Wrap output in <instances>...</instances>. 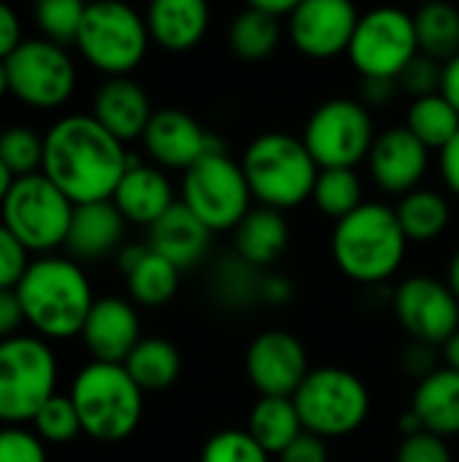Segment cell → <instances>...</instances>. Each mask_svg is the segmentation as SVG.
<instances>
[{
	"label": "cell",
	"instance_id": "6da1fadb",
	"mask_svg": "<svg viewBox=\"0 0 459 462\" xmlns=\"http://www.w3.org/2000/svg\"><path fill=\"white\" fill-rule=\"evenodd\" d=\"M130 168L124 143L116 141L92 114H70L43 135V168L73 206L111 200Z\"/></svg>",
	"mask_w": 459,
	"mask_h": 462
},
{
	"label": "cell",
	"instance_id": "7a4b0ae2",
	"mask_svg": "<svg viewBox=\"0 0 459 462\" xmlns=\"http://www.w3.org/2000/svg\"><path fill=\"white\" fill-rule=\"evenodd\" d=\"M14 292L24 311V322L49 338L81 336L95 303L81 265L62 257H41L30 263Z\"/></svg>",
	"mask_w": 459,
	"mask_h": 462
},
{
	"label": "cell",
	"instance_id": "3957f363",
	"mask_svg": "<svg viewBox=\"0 0 459 462\" xmlns=\"http://www.w3.org/2000/svg\"><path fill=\"white\" fill-rule=\"evenodd\" d=\"M330 249L344 276L373 287L400 271L409 238L392 206L363 203L354 214L335 222Z\"/></svg>",
	"mask_w": 459,
	"mask_h": 462
},
{
	"label": "cell",
	"instance_id": "277c9868",
	"mask_svg": "<svg viewBox=\"0 0 459 462\" xmlns=\"http://www.w3.org/2000/svg\"><path fill=\"white\" fill-rule=\"evenodd\" d=\"M241 168L252 198L281 214L306 203L319 176V165L308 154L303 138L279 130L257 135L246 146Z\"/></svg>",
	"mask_w": 459,
	"mask_h": 462
},
{
	"label": "cell",
	"instance_id": "5b68a950",
	"mask_svg": "<svg viewBox=\"0 0 459 462\" xmlns=\"http://www.w3.org/2000/svg\"><path fill=\"white\" fill-rule=\"evenodd\" d=\"M68 395L78 411L81 430L95 441H124L141 425L143 390L133 382L124 365L92 360L76 374Z\"/></svg>",
	"mask_w": 459,
	"mask_h": 462
},
{
	"label": "cell",
	"instance_id": "8992f818",
	"mask_svg": "<svg viewBox=\"0 0 459 462\" xmlns=\"http://www.w3.org/2000/svg\"><path fill=\"white\" fill-rule=\"evenodd\" d=\"M292 401L303 430L322 441L357 433L371 414V393L365 382L338 365L311 368Z\"/></svg>",
	"mask_w": 459,
	"mask_h": 462
},
{
	"label": "cell",
	"instance_id": "52a82bcc",
	"mask_svg": "<svg viewBox=\"0 0 459 462\" xmlns=\"http://www.w3.org/2000/svg\"><path fill=\"white\" fill-rule=\"evenodd\" d=\"M146 16L119 0L87 3L76 46L84 60L108 79L130 76L149 49Z\"/></svg>",
	"mask_w": 459,
	"mask_h": 462
},
{
	"label": "cell",
	"instance_id": "ba28073f",
	"mask_svg": "<svg viewBox=\"0 0 459 462\" xmlns=\"http://www.w3.org/2000/svg\"><path fill=\"white\" fill-rule=\"evenodd\" d=\"M70 198L43 173L14 179L0 203V222L22 241L27 252H51L65 246L70 217Z\"/></svg>",
	"mask_w": 459,
	"mask_h": 462
},
{
	"label": "cell",
	"instance_id": "9c48e42d",
	"mask_svg": "<svg viewBox=\"0 0 459 462\" xmlns=\"http://www.w3.org/2000/svg\"><path fill=\"white\" fill-rule=\"evenodd\" d=\"M54 387L57 357L41 338L11 336L0 341V422H32Z\"/></svg>",
	"mask_w": 459,
	"mask_h": 462
},
{
	"label": "cell",
	"instance_id": "30bf717a",
	"mask_svg": "<svg viewBox=\"0 0 459 462\" xmlns=\"http://www.w3.org/2000/svg\"><path fill=\"white\" fill-rule=\"evenodd\" d=\"M181 203L211 230H235L252 211V189L241 162L227 152H211L195 162L181 181Z\"/></svg>",
	"mask_w": 459,
	"mask_h": 462
},
{
	"label": "cell",
	"instance_id": "8fae6325",
	"mask_svg": "<svg viewBox=\"0 0 459 462\" xmlns=\"http://www.w3.org/2000/svg\"><path fill=\"white\" fill-rule=\"evenodd\" d=\"M303 143L319 171L327 168H352L368 160L376 127L371 108L352 97H333L314 108L303 127Z\"/></svg>",
	"mask_w": 459,
	"mask_h": 462
},
{
	"label": "cell",
	"instance_id": "7c38bea8",
	"mask_svg": "<svg viewBox=\"0 0 459 462\" xmlns=\"http://www.w3.org/2000/svg\"><path fill=\"white\" fill-rule=\"evenodd\" d=\"M417 54L414 14L392 5L360 14L349 43V60L363 79H398Z\"/></svg>",
	"mask_w": 459,
	"mask_h": 462
},
{
	"label": "cell",
	"instance_id": "4fadbf2b",
	"mask_svg": "<svg viewBox=\"0 0 459 462\" xmlns=\"http://www.w3.org/2000/svg\"><path fill=\"white\" fill-rule=\"evenodd\" d=\"M5 70L8 92L35 108L62 106L76 87V65L70 54L46 38H24L5 60Z\"/></svg>",
	"mask_w": 459,
	"mask_h": 462
},
{
	"label": "cell",
	"instance_id": "5bb4252c",
	"mask_svg": "<svg viewBox=\"0 0 459 462\" xmlns=\"http://www.w3.org/2000/svg\"><path fill=\"white\" fill-rule=\"evenodd\" d=\"M392 311L417 344L444 346L459 330L457 295L436 276L419 273L400 282L392 295Z\"/></svg>",
	"mask_w": 459,
	"mask_h": 462
},
{
	"label": "cell",
	"instance_id": "9a60e30c",
	"mask_svg": "<svg viewBox=\"0 0 459 462\" xmlns=\"http://www.w3.org/2000/svg\"><path fill=\"white\" fill-rule=\"evenodd\" d=\"M308 374L306 346L287 330H265L246 349V376L260 398H292Z\"/></svg>",
	"mask_w": 459,
	"mask_h": 462
},
{
	"label": "cell",
	"instance_id": "2e32d148",
	"mask_svg": "<svg viewBox=\"0 0 459 462\" xmlns=\"http://www.w3.org/2000/svg\"><path fill=\"white\" fill-rule=\"evenodd\" d=\"M360 14L349 0H303L287 19L292 46L311 60L349 51Z\"/></svg>",
	"mask_w": 459,
	"mask_h": 462
},
{
	"label": "cell",
	"instance_id": "e0dca14e",
	"mask_svg": "<svg viewBox=\"0 0 459 462\" xmlns=\"http://www.w3.org/2000/svg\"><path fill=\"white\" fill-rule=\"evenodd\" d=\"M143 146L157 165L179 168L184 173L206 154L222 152V146H216V138L192 114L181 108L154 111L143 133Z\"/></svg>",
	"mask_w": 459,
	"mask_h": 462
},
{
	"label": "cell",
	"instance_id": "ac0fdd59",
	"mask_svg": "<svg viewBox=\"0 0 459 462\" xmlns=\"http://www.w3.org/2000/svg\"><path fill=\"white\" fill-rule=\"evenodd\" d=\"M368 162H371V176L379 184V189L403 198L419 189V181L427 173L430 149L419 143L406 125H400L376 135Z\"/></svg>",
	"mask_w": 459,
	"mask_h": 462
},
{
	"label": "cell",
	"instance_id": "d6986e66",
	"mask_svg": "<svg viewBox=\"0 0 459 462\" xmlns=\"http://www.w3.org/2000/svg\"><path fill=\"white\" fill-rule=\"evenodd\" d=\"M81 338L95 363L124 365L130 352L141 344V319L130 300L106 295L95 298L84 322Z\"/></svg>",
	"mask_w": 459,
	"mask_h": 462
},
{
	"label": "cell",
	"instance_id": "ffe728a7",
	"mask_svg": "<svg viewBox=\"0 0 459 462\" xmlns=\"http://www.w3.org/2000/svg\"><path fill=\"white\" fill-rule=\"evenodd\" d=\"M92 116L122 143L143 138L154 108L149 103L146 89L130 79V76H116L106 79L103 87L95 92L92 100Z\"/></svg>",
	"mask_w": 459,
	"mask_h": 462
},
{
	"label": "cell",
	"instance_id": "44dd1931",
	"mask_svg": "<svg viewBox=\"0 0 459 462\" xmlns=\"http://www.w3.org/2000/svg\"><path fill=\"white\" fill-rule=\"evenodd\" d=\"M111 200L124 217V222H135L146 227H151L165 211L176 206L168 176L160 168L143 165L135 157H130V168L122 176Z\"/></svg>",
	"mask_w": 459,
	"mask_h": 462
},
{
	"label": "cell",
	"instance_id": "7402d4cb",
	"mask_svg": "<svg viewBox=\"0 0 459 462\" xmlns=\"http://www.w3.org/2000/svg\"><path fill=\"white\" fill-rule=\"evenodd\" d=\"M211 244V230L184 206L176 203L149 227V249L179 271L197 265Z\"/></svg>",
	"mask_w": 459,
	"mask_h": 462
},
{
	"label": "cell",
	"instance_id": "603a6c76",
	"mask_svg": "<svg viewBox=\"0 0 459 462\" xmlns=\"http://www.w3.org/2000/svg\"><path fill=\"white\" fill-rule=\"evenodd\" d=\"M211 22V11L203 0H154L146 11L149 38L165 51L195 49Z\"/></svg>",
	"mask_w": 459,
	"mask_h": 462
},
{
	"label": "cell",
	"instance_id": "cb8c5ba5",
	"mask_svg": "<svg viewBox=\"0 0 459 462\" xmlns=\"http://www.w3.org/2000/svg\"><path fill=\"white\" fill-rule=\"evenodd\" d=\"M124 233V217L114 200L78 203L70 217L65 246L78 260H100L111 254Z\"/></svg>",
	"mask_w": 459,
	"mask_h": 462
},
{
	"label": "cell",
	"instance_id": "d4e9b609",
	"mask_svg": "<svg viewBox=\"0 0 459 462\" xmlns=\"http://www.w3.org/2000/svg\"><path fill=\"white\" fill-rule=\"evenodd\" d=\"M411 411L417 414L425 433L438 439L459 436V374L452 368H438L422 379L411 398Z\"/></svg>",
	"mask_w": 459,
	"mask_h": 462
},
{
	"label": "cell",
	"instance_id": "484cf974",
	"mask_svg": "<svg viewBox=\"0 0 459 462\" xmlns=\"http://www.w3.org/2000/svg\"><path fill=\"white\" fill-rule=\"evenodd\" d=\"M235 254L257 271L271 268L289 246V225L281 211L257 206L233 230Z\"/></svg>",
	"mask_w": 459,
	"mask_h": 462
},
{
	"label": "cell",
	"instance_id": "4316f807",
	"mask_svg": "<svg viewBox=\"0 0 459 462\" xmlns=\"http://www.w3.org/2000/svg\"><path fill=\"white\" fill-rule=\"evenodd\" d=\"M246 433L268 452L281 455L287 447H292L306 430L300 422V414L295 409L292 398H260L252 406Z\"/></svg>",
	"mask_w": 459,
	"mask_h": 462
},
{
	"label": "cell",
	"instance_id": "83f0119b",
	"mask_svg": "<svg viewBox=\"0 0 459 462\" xmlns=\"http://www.w3.org/2000/svg\"><path fill=\"white\" fill-rule=\"evenodd\" d=\"M127 374L143 393L168 390L181 374V355L168 338H141V344L124 360Z\"/></svg>",
	"mask_w": 459,
	"mask_h": 462
},
{
	"label": "cell",
	"instance_id": "f1b7e54d",
	"mask_svg": "<svg viewBox=\"0 0 459 462\" xmlns=\"http://www.w3.org/2000/svg\"><path fill=\"white\" fill-rule=\"evenodd\" d=\"M398 222L409 238V244H427L444 236L452 219V208L446 198L436 189H414L400 198L398 208Z\"/></svg>",
	"mask_w": 459,
	"mask_h": 462
},
{
	"label": "cell",
	"instance_id": "f546056e",
	"mask_svg": "<svg viewBox=\"0 0 459 462\" xmlns=\"http://www.w3.org/2000/svg\"><path fill=\"white\" fill-rule=\"evenodd\" d=\"M419 51L449 62L459 54V11L449 3H427L414 14Z\"/></svg>",
	"mask_w": 459,
	"mask_h": 462
},
{
	"label": "cell",
	"instance_id": "4dcf8cb0",
	"mask_svg": "<svg viewBox=\"0 0 459 462\" xmlns=\"http://www.w3.org/2000/svg\"><path fill=\"white\" fill-rule=\"evenodd\" d=\"M230 49L249 62H260L265 57H271L281 41V22L262 14L260 8H254L252 3L238 11L230 22V32H227Z\"/></svg>",
	"mask_w": 459,
	"mask_h": 462
},
{
	"label": "cell",
	"instance_id": "1f68e13d",
	"mask_svg": "<svg viewBox=\"0 0 459 462\" xmlns=\"http://www.w3.org/2000/svg\"><path fill=\"white\" fill-rule=\"evenodd\" d=\"M124 276H127V292H130V298L138 306L157 309V306H165L176 295L181 271L173 263H168L165 257H160L151 249H146V254Z\"/></svg>",
	"mask_w": 459,
	"mask_h": 462
},
{
	"label": "cell",
	"instance_id": "d6a6232c",
	"mask_svg": "<svg viewBox=\"0 0 459 462\" xmlns=\"http://www.w3.org/2000/svg\"><path fill=\"white\" fill-rule=\"evenodd\" d=\"M406 127L411 130V135L419 143L441 152L459 133V114L441 92L427 95V97H419L409 106Z\"/></svg>",
	"mask_w": 459,
	"mask_h": 462
},
{
	"label": "cell",
	"instance_id": "836d02e7",
	"mask_svg": "<svg viewBox=\"0 0 459 462\" xmlns=\"http://www.w3.org/2000/svg\"><path fill=\"white\" fill-rule=\"evenodd\" d=\"M262 279L265 273L243 263L238 254L225 257L222 265L211 273V292L227 309H249L262 300Z\"/></svg>",
	"mask_w": 459,
	"mask_h": 462
},
{
	"label": "cell",
	"instance_id": "e575fe53",
	"mask_svg": "<svg viewBox=\"0 0 459 462\" xmlns=\"http://www.w3.org/2000/svg\"><path fill=\"white\" fill-rule=\"evenodd\" d=\"M311 200H314V206L325 217L341 222V219H346L349 214H354L365 203L363 200V181H360V176L352 168L319 171L314 192H311Z\"/></svg>",
	"mask_w": 459,
	"mask_h": 462
},
{
	"label": "cell",
	"instance_id": "d590c367",
	"mask_svg": "<svg viewBox=\"0 0 459 462\" xmlns=\"http://www.w3.org/2000/svg\"><path fill=\"white\" fill-rule=\"evenodd\" d=\"M0 160L14 179L41 173L43 138L27 125H11L0 133Z\"/></svg>",
	"mask_w": 459,
	"mask_h": 462
},
{
	"label": "cell",
	"instance_id": "8d00e7d4",
	"mask_svg": "<svg viewBox=\"0 0 459 462\" xmlns=\"http://www.w3.org/2000/svg\"><path fill=\"white\" fill-rule=\"evenodd\" d=\"M84 11L87 3L81 0H41L35 5V19L38 27L43 30V38L65 49L68 43L78 41Z\"/></svg>",
	"mask_w": 459,
	"mask_h": 462
},
{
	"label": "cell",
	"instance_id": "74e56055",
	"mask_svg": "<svg viewBox=\"0 0 459 462\" xmlns=\"http://www.w3.org/2000/svg\"><path fill=\"white\" fill-rule=\"evenodd\" d=\"M32 425L38 430V439L51 441V444H68L78 433H84L70 395H57V393L38 409Z\"/></svg>",
	"mask_w": 459,
	"mask_h": 462
},
{
	"label": "cell",
	"instance_id": "f35d334b",
	"mask_svg": "<svg viewBox=\"0 0 459 462\" xmlns=\"http://www.w3.org/2000/svg\"><path fill=\"white\" fill-rule=\"evenodd\" d=\"M200 462H271V455L246 430L230 428L206 441Z\"/></svg>",
	"mask_w": 459,
	"mask_h": 462
},
{
	"label": "cell",
	"instance_id": "ab89813d",
	"mask_svg": "<svg viewBox=\"0 0 459 462\" xmlns=\"http://www.w3.org/2000/svg\"><path fill=\"white\" fill-rule=\"evenodd\" d=\"M441 79H444V62H438V60L419 51L403 68V73L395 81H398V87L403 92H409L414 100H419V97H427V95H438L441 92Z\"/></svg>",
	"mask_w": 459,
	"mask_h": 462
},
{
	"label": "cell",
	"instance_id": "60d3db41",
	"mask_svg": "<svg viewBox=\"0 0 459 462\" xmlns=\"http://www.w3.org/2000/svg\"><path fill=\"white\" fill-rule=\"evenodd\" d=\"M30 260L22 241L0 222V290H16L22 276L27 273Z\"/></svg>",
	"mask_w": 459,
	"mask_h": 462
},
{
	"label": "cell",
	"instance_id": "b9f144b4",
	"mask_svg": "<svg viewBox=\"0 0 459 462\" xmlns=\"http://www.w3.org/2000/svg\"><path fill=\"white\" fill-rule=\"evenodd\" d=\"M0 462H46L43 441L35 433L8 425L0 430Z\"/></svg>",
	"mask_w": 459,
	"mask_h": 462
},
{
	"label": "cell",
	"instance_id": "7bdbcfd3",
	"mask_svg": "<svg viewBox=\"0 0 459 462\" xmlns=\"http://www.w3.org/2000/svg\"><path fill=\"white\" fill-rule=\"evenodd\" d=\"M395 462H452V452L444 439L422 430L403 439Z\"/></svg>",
	"mask_w": 459,
	"mask_h": 462
},
{
	"label": "cell",
	"instance_id": "ee69618b",
	"mask_svg": "<svg viewBox=\"0 0 459 462\" xmlns=\"http://www.w3.org/2000/svg\"><path fill=\"white\" fill-rule=\"evenodd\" d=\"M279 462H330V452H327V441L311 436V433H303L292 447H287Z\"/></svg>",
	"mask_w": 459,
	"mask_h": 462
},
{
	"label": "cell",
	"instance_id": "f6af8a7d",
	"mask_svg": "<svg viewBox=\"0 0 459 462\" xmlns=\"http://www.w3.org/2000/svg\"><path fill=\"white\" fill-rule=\"evenodd\" d=\"M433 349H436V346L411 341V346H409L406 355H403V368H406V374H409V376H417V379L422 382V379H427L433 371H438V365H436V352H433Z\"/></svg>",
	"mask_w": 459,
	"mask_h": 462
},
{
	"label": "cell",
	"instance_id": "bcb514c9",
	"mask_svg": "<svg viewBox=\"0 0 459 462\" xmlns=\"http://www.w3.org/2000/svg\"><path fill=\"white\" fill-rule=\"evenodd\" d=\"M22 41L24 38H22L19 14L11 5L0 3V60H8Z\"/></svg>",
	"mask_w": 459,
	"mask_h": 462
},
{
	"label": "cell",
	"instance_id": "7dc6e473",
	"mask_svg": "<svg viewBox=\"0 0 459 462\" xmlns=\"http://www.w3.org/2000/svg\"><path fill=\"white\" fill-rule=\"evenodd\" d=\"M398 81L395 79H363V106L365 108H381L398 95Z\"/></svg>",
	"mask_w": 459,
	"mask_h": 462
},
{
	"label": "cell",
	"instance_id": "c3c4849f",
	"mask_svg": "<svg viewBox=\"0 0 459 462\" xmlns=\"http://www.w3.org/2000/svg\"><path fill=\"white\" fill-rule=\"evenodd\" d=\"M24 322V311L14 290H0V341L16 336L14 330Z\"/></svg>",
	"mask_w": 459,
	"mask_h": 462
},
{
	"label": "cell",
	"instance_id": "681fc988",
	"mask_svg": "<svg viewBox=\"0 0 459 462\" xmlns=\"http://www.w3.org/2000/svg\"><path fill=\"white\" fill-rule=\"evenodd\" d=\"M441 176H444V184L449 187L452 195L459 198V133L441 149Z\"/></svg>",
	"mask_w": 459,
	"mask_h": 462
},
{
	"label": "cell",
	"instance_id": "f907efd6",
	"mask_svg": "<svg viewBox=\"0 0 459 462\" xmlns=\"http://www.w3.org/2000/svg\"><path fill=\"white\" fill-rule=\"evenodd\" d=\"M441 95L452 103L459 114V54L444 62V79H441Z\"/></svg>",
	"mask_w": 459,
	"mask_h": 462
},
{
	"label": "cell",
	"instance_id": "816d5d0a",
	"mask_svg": "<svg viewBox=\"0 0 459 462\" xmlns=\"http://www.w3.org/2000/svg\"><path fill=\"white\" fill-rule=\"evenodd\" d=\"M292 298V287L281 276H265L262 279V300L271 306H281Z\"/></svg>",
	"mask_w": 459,
	"mask_h": 462
},
{
	"label": "cell",
	"instance_id": "f5cc1de1",
	"mask_svg": "<svg viewBox=\"0 0 459 462\" xmlns=\"http://www.w3.org/2000/svg\"><path fill=\"white\" fill-rule=\"evenodd\" d=\"M254 8H260L262 14H268V16H273V19H289V14L295 11V0H254L252 3Z\"/></svg>",
	"mask_w": 459,
	"mask_h": 462
},
{
	"label": "cell",
	"instance_id": "db71d44e",
	"mask_svg": "<svg viewBox=\"0 0 459 462\" xmlns=\"http://www.w3.org/2000/svg\"><path fill=\"white\" fill-rule=\"evenodd\" d=\"M444 360H446V368L459 374V330L444 344Z\"/></svg>",
	"mask_w": 459,
	"mask_h": 462
},
{
	"label": "cell",
	"instance_id": "11a10c76",
	"mask_svg": "<svg viewBox=\"0 0 459 462\" xmlns=\"http://www.w3.org/2000/svg\"><path fill=\"white\" fill-rule=\"evenodd\" d=\"M446 284H449V290L457 295L459 300V249L452 254V260H449V271H446Z\"/></svg>",
	"mask_w": 459,
	"mask_h": 462
},
{
	"label": "cell",
	"instance_id": "9f6ffc18",
	"mask_svg": "<svg viewBox=\"0 0 459 462\" xmlns=\"http://www.w3.org/2000/svg\"><path fill=\"white\" fill-rule=\"evenodd\" d=\"M11 184H14V176H11V171L3 165V160H0V203H3V198L8 195Z\"/></svg>",
	"mask_w": 459,
	"mask_h": 462
},
{
	"label": "cell",
	"instance_id": "6f0895ef",
	"mask_svg": "<svg viewBox=\"0 0 459 462\" xmlns=\"http://www.w3.org/2000/svg\"><path fill=\"white\" fill-rule=\"evenodd\" d=\"M8 92V70H5V60H0V97Z\"/></svg>",
	"mask_w": 459,
	"mask_h": 462
}]
</instances>
